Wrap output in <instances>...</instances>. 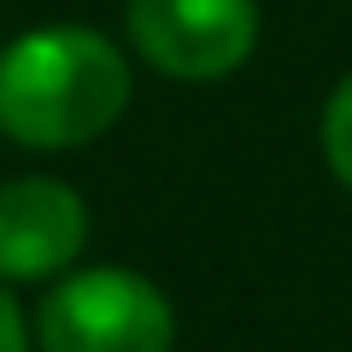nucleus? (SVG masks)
<instances>
[{
  "label": "nucleus",
  "instance_id": "obj_2",
  "mask_svg": "<svg viewBox=\"0 0 352 352\" xmlns=\"http://www.w3.org/2000/svg\"><path fill=\"white\" fill-rule=\"evenodd\" d=\"M41 352H176V311L159 282L124 264L65 270L36 305Z\"/></svg>",
  "mask_w": 352,
  "mask_h": 352
},
{
  "label": "nucleus",
  "instance_id": "obj_4",
  "mask_svg": "<svg viewBox=\"0 0 352 352\" xmlns=\"http://www.w3.org/2000/svg\"><path fill=\"white\" fill-rule=\"evenodd\" d=\"M88 247V200L59 176L0 182V282L65 276Z\"/></svg>",
  "mask_w": 352,
  "mask_h": 352
},
{
  "label": "nucleus",
  "instance_id": "obj_1",
  "mask_svg": "<svg viewBox=\"0 0 352 352\" xmlns=\"http://www.w3.org/2000/svg\"><path fill=\"white\" fill-rule=\"evenodd\" d=\"M129 53L94 24H41L0 47V135L12 147H88L129 112Z\"/></svg>",
  "mask_w": 352,
  "mask_h": 352
},
{
  "label": "nucleus",
  "instance_id": "obj_3",
  "mask_svg": "<svg viewBox=\"0 0 352 352\" xmlns=\"http://www.w3.org/2000/svg\"><path fill=\"white\" fill-rule=\"evenodd\" d=\"M258 0H124V36L170 82H223L258 47Z\"/></svg>",
  "mask_w": 352,
  "mask_h": 352
},
{
  "label": "nucleus",
  "instance_id": "obj_6",
  "mask_svg": "<svg viewBox=\"0 0 352 352\" xmlns=\"http://www.w3.org/2000/svg\"><path fill=\"white\" fill-rule=\"evenodd\" d=\"M0 352H30V323H24V305L12 300V288H0Z\"/></svg>",
  "mask_w": 352,
  "mask_h": 352
},
{
  "label": "nucleus",
  "instance_id": "obj_5",
  "mask_svg": "<svg viewBox=\"0 0 352 352\" xmlns=\"http://www.w3.org/2000/svg\"><path fill=\"white\" fill-rule=\"evenodd\" d=\"M323 159L340 188H352V71L335 82V94L323 106Z\"/></svg>",
  "mask_w": 352,
  "mask_h": 352
}]
</instances>
